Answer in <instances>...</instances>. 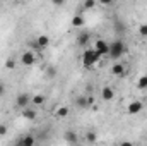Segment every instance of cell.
Masks as SVG:
<instances>
[{"instance_id":"19","label":"cell","mask_w":147,"mask_h":146,"mask_svg":"<svg viewBox=\"0 0 147 146\" xmlns=\"http://www.w3.org/2000/svg\"><path fill=\"white\" fill-rule=\"evenodd\" d=\"M65 141L67 143H77L79 139H77V134L74 132V131H67L65 132Z\"/></svg>"},{"instance_id":"5","label":"cell","mask_w":147,"mask_h":146,"mask_svg":"<svg viewBox=\"0 0 147 146\" xmlns=\"http://www.w3.org/2000/svg\"><path fill=\"white\" fill-rule=\"evenodd\" d=\"M16 105H17V108H26V107H29V105H31V96H29L28 93H19L17 98H16Z\"/></svg>"},{"instance_id":"14","label":"cell","mask_w":147,"mask_h":146,"mask_svg":"<svg viewBox=\"0 0 147 146\" xmlns=\"http://www.w3.org/2000/svg\"><path fill=\"white\" fill-rule=\"evenodd\" d=\"M45 76H46V79H55L57 77V67L55 65H46Z\"/></svg>"},{"instance_id":"10","label":"cell","mask_w":147,"mask_h":146,"mask_svg":"<svg viewBox=\"0 0 147 146\" xmlns=\"http://www.w3.org/2000/svg\"><path fill=\"white\" fill-rule=\"evenodd\" d=\"M111 74H113V76H116V77L123 76V74H125V65H123V64H120V62L113 64V65H111Z\"/></svg>"},{"instance_id":"16","label":"cell","mask_w":147,"mask_h":146,"mask_svg":"<svg viewBox=\"0 0 147 146\" xmlns=\"http://www.w3.org/2000/svg\"><path fill=\"white\" fill-rule=\"evenodd\" d=\"M19 143L21 145H26V146H33L36 143V139H34V136H24L22 139H19Z\"/></svg>"},{"instance_id":"18","label":"cell","mask_w":147,"mask_h":146,"mask_svg":"<svg viewBox=\"0 0 147 146\" xmlns=\"http://www.w3.org/2000/svg\"><path fill=\"white\" fill-rule=\"evenodd\" d=\"M55 115L60 117V119H65V117L69 115V107H58L57 112H55Z\"/></svg>"},{"instance_id":"25","label":"cell","mask_w":147,"mask_h":146,"mask_svg":"<svg viewBox=\"0 0 147 146\" xmlns=\"http://www.w3.org/2000/svg\"><path fill=\"white\" fill-rule=\"evenodd\" d=\"M65 2H67V0H51V3H53L55 7H62V5H65Z\"/></svg>"},{"instance_id":"8","label":"cell","mask_w":147,"mask_h":146,"mask_svg":"<svg viewBox=\"0 0 147 146\" xmlns=\"http://www.w3.org/2000/svg\"><path fill=\"white\" fill-rule=\"evenodd\" d=\"M101 98H103L105 102H111V100H115V89L110 88V86H105V88L101 89Z\"/></svg>"},{"instance_id":"3","label":"cell","mask_w":147,"mask_h":146,"mask_svg":"<svg viewBox=\"0 0 147 146\" xmlns=\"http://www.w3.org/2000/svg\"><path fill=\"white\" fill-rule=\"evenodd\" d=\"M19 62H21V65H24V67H31V65H34V64L38 62V57L34 55V50H26V52H22Z\"/></svg>"},{"instance_id":"28","label":"cell","mask_w":147,"mask_h":146,"mask_svg":"<svg viewBox=\"0 0 147 146\" xmlns=\"http://www.w3.org/2000/svg\"><path fill=\"white\" fill-rule=\"evenodd\" d=\"M5 93V86H3V83H0V96Z\"/></svg>"},{"instance_id":"7","label":"cell","mask_w":147,"mask_h":146,"mask_svg":"<svg viewBox=\"0 0 147 146\" xmlns=\"http://www.w3.org/2000/svg\"><path fill=\"white\" fill-rule=\"evenodd\" d=\"M89 40H91V33H89V31H82V33L77 35V45L84 48V46H87Z\"/></svg>"},{"instance_id":"6","label":"cell","mask_w":147,"mask_h":146,"mask_svg":"<svg viewBox=\"0 0 147 146\" xmlns=\"http://www.w3.org/2000/svg\"><path fill=\"white\" fill-rule=\"evenodd\" d=\"M144 108V105H142V102L140 100H134V102H130L128 103V107H127V112H128V115H137V113H140Z\"/></svg>"},{"instance_id":"24","label":"cell","mask_w":147,"mask_h":146,"mask_svg":"<svg viewBox=\"0 0 147 146\" xmlns=\"http://www.w3.org/2000/svg\"><path fill=\"white\" fill-rule=\"evenodd\" d=\"M5 67H7V69H14V67H16V60H14V59H7V60H5Z\"/></svg>"},{"instance_id":"20","label":"cell","mask_w":147,"mask_h":146,"mask_svg":"<svg viewBox=\"0 0 147 146\" xmlns=\"http://www.w3.org/2000/svg\"><path fill=\"white\" fill-rule=\"evenodd\" d=\"M94 7H96V0H84V3H82L84 10H92Z\"/></svg>"},{"instance_id":"22","label":"cell","mask_w":147,"mask_h":146,"mask_svg":"<svg viewBox=\"0 0 147 146\" xmlns=\"http://www.w3.org/2000/svg\"><path fill=\"white\" fill-rule=\"evenodd\" d=\"M139 35L142 38H147V23H144V24L139 26Z\"/></svg>"},{"instance_id":"26","label":"cell","mask_w":147,"mask_h":146,"mask_svg":"<svg viewBox=\"0 0 147 146\" xmlns=\"http://www.w3.org/2000/svg\"><path fill=\"white\" fill-rule=\"evenodd\" d=\"M5 134H7V126L2 124V126H0V136H5Z\"/></svg>"},{"instance_id":"13","label":"cell","mask_w":147,"mask_h":146,"mask_svg":"<svg viewBox=\"0 0 147 146\" xmlns=\"http://www.w3.org/2000/svg\"><path fill=\"white\" fill-rule=\"evenodd\" d=\"M22 117L24 119H29V120H33V119H36L38 113L34 108H29V107H26V108H22Z\"/></svg>"},{"instance_id":"17","label":"cell","mask_w":147,"mask_h":146,"mask_svg":"<svg viewBox=\"0 0 147 146\" xmlns=\"http://www.w3.org/2000/svg\"><path fill=\"white\" fill-rule=\"evenodd\" d=\"M45 102H46L45 95H34V96L31 98V103H33V105H43Z\"/></svg>"},{"instance_id":"11","label":"cell","mask_w":147,"mask_h":146,"mask_svg":"<svg viewBox=\"0 0 147 146\" xmlns=\"http://www.w3.org/2000/svg\"><path fill=\"white\" fill-rule=\"evenodd\" d=\"M74 105L77 107V108H87L89 105H87V96H84V95H80V96H77L75 100H74Z\"/></svg>"},{"instance_id":"21","label":"cell","mask_w":147,"mask_h":146,"mask_svg":"<svg viewBox=\"0 0 147 146\" xmlns=\"http://www.w3.org/2000/svg\"><path fill=\"white\" fill-rule=\"evenodd\" d=\"M137 88H139V89H147V74L146 76H142V77H139V81H137Z\"/></svg>"},{"instance_id":"1","label":"cell","mask_w":147,"mask_h":146,"mask_svg":"<svg viewBox=\"0 0 147 146\" xmlns=\"http://www.w3.org/2000/svg\"><path fill=\"white\" fill-rule=\"evenodd\" d=\"M99 59H101V55H99L94 48H87V50H84V53H82V65H84L86 69H91V67H94V65L99 62Z\"/></svg>"},{"instance_id":"2","label":"cell","mask_w":147,"mask_h":146,"mask_svg":"<svg viewBox=\"0 0 147 146\" xmlns=\"http://www.w3.org/2000/svg\"><path fill=\"white\" fill-rule=\"evenodd\" d=\"M125 52H127L125 41L118 38V40H115V41H113V43L110 45V53H108V55H110L113 60H118V59H120V57H121Z\"/></svg>"},{"instance_id":"29","label":"cell","mask_w":147,"mask_h":146,"mask_svg":"<svg viewBox=\"0 0 147 146\" xmlns=\"http://www.w3.org/2000/svg\"><path fill=\"white\" fill-rule=\"evenodd\" d=\"M92 103H94V98H92V96H89V98H87V105H89V107H91V105H92Z\"/></svg>"},{"instance_id":"23","label":"cell","mask_w":147,"mask_h":146,"mask_svg":"<svg viewBox=\"0 0 147 146\" xmlns=\"http://www.w3.org/2000/svg\"><path fill=\"white\" fill-rule=\"evenodd\" d=\"M96 139H98L96 132H87V134H86V141H87V143H96Z\"/></svg>"},{"instance_id":"4","label":"cell","mask_w":147,"mask_h":146,"mask_svg":"<svg viewBox=\"0 0 147 146\" xmlns=\"http://www.w3.org/2000/svg\"><path fill=\"white\" fill-rule=\"evenodd\" d=\"M94 50H96L101 57H103V55H108V53H110V43H106L105 40H96Z\"/></svg>"},{"instance_id":"27","label":"cell","mask_w":147,"mask_h":146,"mask_svg":"<svg viewBox=\"0 0 147 146\" xmlns=\"http://www.w3.org/2000/svg\"><path fill=\"white\" fill-rule=\"evenodd\" d=\"M99 3H101V5H111L113 0H99Z\"/></svg>"},{"instance_id":"9","label":"cell","mask_w":147,"mask_h":146,"mask_svg":"<svg viewBox=\"0 0 147 146\" xmlns=\"http://www.w3.org/2000/svg\"><path fill=\"white\" fill-rule=\"evenodd\" d=\"M36 45L41 48V52L46 50L48 45H50V36H46V35H39V36L36 38Z\"/></svg>"},{"instance_id":"15","label":"cell","mask_w":147,"mask_h":146,"mask_svg":"<svg viewBox=\"0 0 147 146\" xmlns=\"http://www.w3.org/2000/svg\"><path fill=\"white\" fill-rule=\"evenodd\" d=\"M113 29H115L118 35H123V33H125V24H123L121 21H115V23H113Z\"/></svg>"},{"instance_id":"12","label":"cell","mask_w":147,"mask_h":146,"mask_svg":"<svg viewBox=\"0 0 147 146\" xmlns=\"http://www.w3.org/2000/svg\"><path fill=\"white\" fill-rule=\"evenodd\" d=\"M70 23H72L74 28H82V26H84V23H86V19H84V16H82V14H75Z\"/></svg>"}]
</instances>
